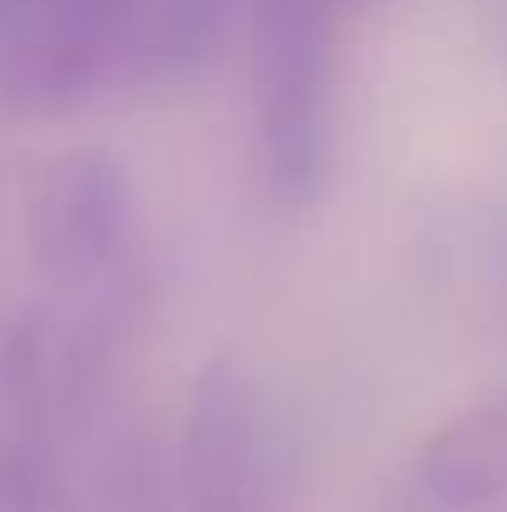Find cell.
Wrapping results in <instances>:
<instances>
[{
    "instance_id": "cell-5",
    "label": "cell",
    "mask_w": 507,
    "mask_h": 512,
    "mask_svg": "<svg viewBox=\"0 0 507 512\" xmlns=\"http://www.w3.org/2000/svg\"><path fill=\"white\" fill-rule=\"evenodd\" d=\"M393 503L418 512L507 508V393L443 418L408 458Z\"/></svg>"
},
{
    "instance_id": "cell-2",
    "label": "cell",
    "mask_w": 507,
    "mask_h": 512,
    "mask_svg": "<svg viewBox=\"0 0 507 512\" xmlns=\"http://www.w3.org/2000/svg\"><path fill=\"white\" fill-rule=\"evenodd\" d=\"M75 443L55 314L25 309L0 334V512H75Z\"/></svg>"
},
{
    "instance_id": "cell-3",
    "label": "cell",
    "mask_w": 507,
    "mask_h": 512,
    "mask_svg": "<svg viewBox=\"0 0 507 512\" xmlns=\"http://www.w3.org/2000/svg\"><path fill=\"white\" fill-rule=\"evenodd\" d=\"M135 224L140 214L130 174L100 150H70L35 179L30 249L40 274L65 299H85L145 269L135 249Z\"/></svg>"
},
{
    "instance_id": "cell-6",
    "label": "cell",
    "mask_w": 507,
    "mask_h": 512,
    "mask_svg": "<svg viewBox=\"0 0 507 512\" xmlns=\"http://www.w3.org/2000/svg\"><path fill=\"white\" fill-rule=\"evenodd\" d=\"M239 0H145L120 40V85H184L199 80L229 45Z\"/></svg>"
},
{
    "instance_id": "cell-4",
    "label": "cell",
    "mask_w": 507,
    "mask_h": 512,
    "mask_svg": "<svg viewBox=\"0 0 507 512\" xmlns=\"http://www.w3.org/2000/svg\"><path fill=\"white\" fill-rule=\"evenodd\" d=\"M179 512H274V458L264 408L234 358H209L184 398L179 438Z\"/></svg>"
},
{
    "instance_id": "cell-1",
    "label": "cell",
    "mask_w": 507,
    "mask_h": 512,
    "mask_svg": "<svg viewBox=\"0 0 507 512\" xmlns=\"http://www.w3.org/2000/svg\"><path fill=\"white\" fill-rule=\"evenodd\" d=\"M338 10L343 0H239L254 165L289 214L314 209L338 165Z\"/></svg>"
},
{
    "instance_id": "cell-8",
    "label": "cell",
    "mask_w": 507,
    "mask_h": 512,
    "mask_svg": "<svg viewBox=\"0 0 507 512\" xmlns=\"http://www.w3.org/2000/svg\"><path fill=\"white\" fill-rule=\"evenodd\" d=\"M388 512H418V508H408V503H393ZM493 512H507V508H493Z\"/></svg>"
},
{
    "instance_id": "cell-7",
    "label": "cell",
    "mask_w": 507,
    "mask_h": 512,
    "mask_svg": "<svg viewBox=\"0 0 507 512\" xmlns=\"http://www.w3.org/2000/svg\"><path fill=\"white\" fill-rule=\"evenodd\" d=\"M75 512H179L174 443L145 423H100L90 438V463L80 468Z\"/></svg>"
}]
</instances>
